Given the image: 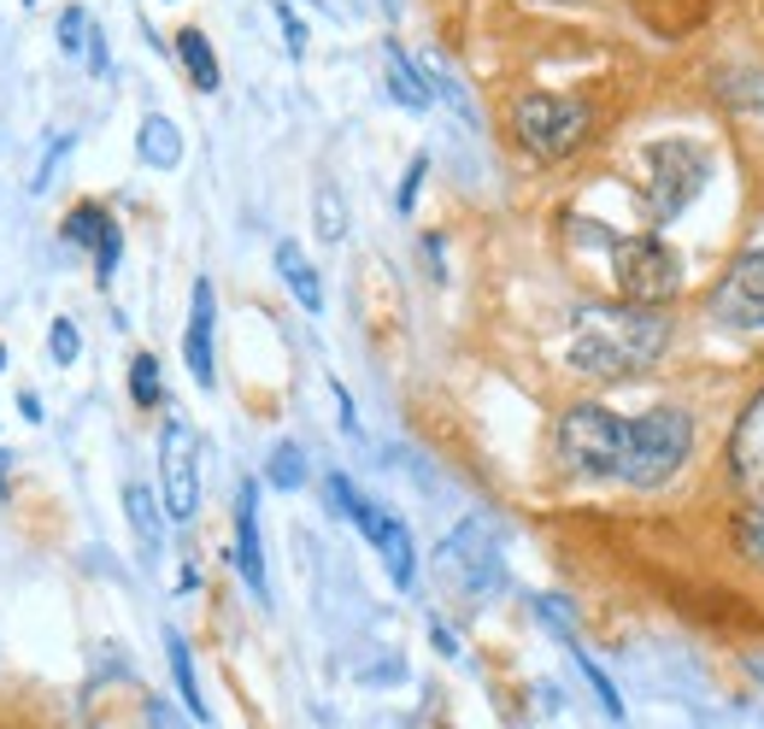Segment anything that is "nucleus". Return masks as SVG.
<instances>
[{
    "label": "nucleus",
    "instance_id": "26",
    "mask_svg": "<svg viewBox=\"0 0 764 729\" xmlns=\"http://www.w3.org/2000/svg\"><path fill=\"white\" fill-rule=\"evenodd\" d=\"M118 259H124V230H107L100 235V247H95V283L100 288H112V277H118Z\"/></svg>",
    "mask_w": 764,
    "mask_h": 729
},
{
    "label": "nucleus",
    "instance_id": "13",
    "mask_svg": "<svg viewBox=\"0 0 764 729\" xmlns=\"http://www.w3.org/2000/svg\"><path fill=\"white\" fill-rule=\"evenodd\" d=\"M235 565H242L253 600H270V583H265V541H259V483H242L235 488Z\"/></svg>",
    "mask_w": 764,
    "mask_h": 729
},
{
    "label": "nucleus",
    "instance_id": "24",
    "mask_svg": "<svg viewBox=\"0 0 764 729\" xmlns=\"http://www.w3.org/2000/svg\"><path fill=\"white\" fill-rule=\"evenodd\" d=\"M571 659H576V671L588 676V688H594V700L606 706V718H623V694H618V683H611V676H606V671H600V665H594V659L583 653V641L571 648Z\"/></svg>",
    "mask_w": 764,
    "mask_h": 729
},
{
    "label": "nucleus",
    "instance_id": "7",
    "mask_svg": "<svg viewBox=\"0 0 764 729\" xmlns=\"http://www.w3.org/2000/svg\"><path fill=\"white\" fill-rule=\"evenodd\" d=\"M435 571L458 583V595L483 600L488 588L500 583V548H495V530H488V518H465L453 523L447 541L435 548Z\"/></svg>",
    "mask_w": 764,
    "mask_h": 729
},
{
    "label": "nucleus",
    "instance_id": "25",
    "mask_svg": "<svg viewBox=\"0 0 764 729\" xmlns=\"http://www.w3.org/2000/svg\"><path fill=\"white\" fill-rule=\"evenodd\" d=\"M47 353H54V365H77L82 360V330L71 318H54L47 324Z\"/></svg>",
    "mask_w": 764,
    "mask_h": 729
},
{
    "label": "nucleus",
    "instance_id": "8",
    "mask_svg": "<svg viewBox=\"0 0 764 729\" xmlns=\"http://www.w3.org/2000/svg\"><path fill=\"white\" fill-rule=\"evenodd\" d=\"M159 506L171 523H189L200 512V442L182 418H165L159 430Z\"/></svg>",
    "mask_w": 764,
    "mask_h": 729
},
{
    "label": "nucleus",
    "instance_id": "2",
    "mask_svg": "<svg viewBox=\"0 0 764 729\" xmlns=\"http://www.w3.org/2000/svg\"><path fill=\"white\" fill-rule=\"evenodd\" d=\"M694 453V418L683 406H647L641 418L623 423V465L618 477L641 488V495H653V488H665L676 471L688 465Z\"/></svg>",
    "mask_w": 764,
    "mask_h": 729
},
{
    "label": "nucleus",
    "instance_id": "6",
    "mask_svg": "<svg viewBox=\"0 0 764 729\" xmlns=\"http://www.w3.org/2000/svg\"><path fill=\"white\" fill-rule=\"evenodd\" d=\"M641 172H647V218L653 224H671L694 207V195L706 189V154L683 135H665L641 154Z\"/></svg>",
    "mask_w": 764,
    "mask_h": 729
},
{
    "label": "nucleus",
    "instance_id": "11",
    "mask_svg": "<svg viewBox=\"0 0 764 729\" xmlns=\"http://www.w3.org/2000/svg\"><path fill=\"white\" fill-rule=\"evenodd\" d=\"M729 471H735L741 495L753 506H764V388L746 400L741 423L729 430Z\"/></svg>",
    "mask_w": 764,
    "mask_h": 729
},
{
    "label": "nucleus",
    "instance_id": "5",
    "mask_svg": "<svg viewBox=\"0 0 764 729\" xmlns=\"http://www.w3.org/2000/svg\"><path fill=\"white\" fill-rule=\"evenodd\" d=\"M611 277L630 307H665L683 288V259L658 235H611Z\"/></svg>",
    "mask_w": 764,
    "mask_h": 729
},
{
    "label": "nucleus",
    "instance_id": "33",
    "mask_svg": "<svg viewBox=\"0 0 764 729\" xmlns=\"http://www.w3.org/2000/svg\"><path fill=\"white\" fill-rule=\"evenodd\" d=\"M430 641H435V653H441V659H453V653H458V641H453V630H447L441 618H430Z\"/></svg>",
    "mask_w": 764,
    "mask_h": 729
},
{
    "label": "nucleus",
    "instance_id": "23",
    "mask_svg": "<svg viewBox=\"0 0 764 729\" xmlns=\"http://www.w3.org/2000/svg\"><path fill=\"white\" fill-rule=\"evenodd\" d=\"M130 400L147 406V412L165 400V377H159V360H153V353H135L130 360Z\"/></svg>",
    "mask_w": 764,
    "mask_h": 729
},
{
    "label": "nucleus",
    "instance_id": "30",
    "mask_svg": "<svg viewBox=\"0 0 764 729\" xmlns=\"http://www.w3.org/2000/svg\"><path fill=\"white\" fill-rule=\"evenodd\" d=\"M270 12H277V24H283V42H288V54H306V24H300V12L288 7V0H270Z\"/></svg>",
    "mask_w": 764,
    "mask_h": 729
},
{
    "label": "nucleus",
    "instance_id": "19",
    "mask_svg": "<svg viewBox=\"0 0 764 729\" xmlns=\"http://www.w3.org/2000/svg\"><path fill=\"white\" fill-rule=\"evenodd\" d=\"M177 59H182V71H189L195 89H207V95L218 89V54L200 30H177Z\"/></svg>",
    "mask_w": 764,
    "mask_h": 729
},
{
    "label": "nucleus",
    "instance_id": "14",
    "mask_svg": "<svg viewBox=\"0 0 764 729\" xmlns=\"http://www.w3.org/2000/svg\"><path fill=\"white\" fill-rule=\"evenodd\" d=\"M135 154H142L147 172H177L182 165V130L165 112H147L142 130H135Z\"/></svg>",
    "mask_w": 764,
    "mask_h": 729
},
{
    "label": "nucleus",
    "instance_id": "35",
    "mask_svg": "<svg viewBox=\"0 0 764 729\" xmlns=\"http://www.w3.org/2000/svg\"><path fill=\"white\" fill-rule=\"evenodd\" d=\"M383 7H388V12H400V7H406V0H383Z\"/></svg>",
    "mask_w": 764,
    "mask_h": 729
},
{
    "label": "nucleus",
    "instance_id": "20",
    "mask_svg": "<svg viewBox=\"0 0 764 729\" xmlns=\"http://www.w3.org/2000/svg\"><path fill=\"white\" fill-rule=\"evenodd\" d=\"M118 224V218L107 212V207H100V200H82V207H71V212H65V224H59V235H65V242H71V247H100V235H107Z\"/></svg>",
    "mask_w": 764,
    "mask_h": 729
},
{
    "label": "nucleus",
    "instance_id": "3",
    "mask_svg": "<svg viewBox=\"0 0 764 729\" xmlns=\"http://www.w3.org/2000/svg\"><path fill=\"white\" fill-rule=\"evenodd\" d=\"M623 423H630V418H618L600 400H576V406L558 412L553 442H558V460H565L571 477H583V483L618 477V465H623Z\"/></svg>",
    "mask_w": 764,
    "mask_h": 729
},
{
    "label": "nucleus",
    "instance_id": "29",
    "mask_svg": "<svg viewBox=\"0 0 764 729\" xmlns=\"http://www.w3.org/2000/svg\"><path fill=\"white\" fill-rule=\"evenodd\" d=\"M735 541H741V553L764 571V506H753V512H746V523L735 530Z\"/></svg>",
    "mask_w": 764,
    "mask_h": 729
},
{
    "label": "nucleus",
    "instance_id": "34",
    "mask_svg": "<svg viewBox=\"0 0 764 729\" xmlns=\"http://www.w3.org/2000/svg\"><path fill=\"white\" fill-rule=\"evenodd\" d=\"M19 412H24L30 423H42V400H36V395H30V388H24V395H19Z\"/></svg>",
    "mask_w": 764,
    "mask_h": 729
},
{
    "label": "nucleus",
    "instance_id": "17",
    "mask_svg": "<svg viewBox=\"0 0 764 729\" xmlns=\"http://www.w3.org/2000/svg\"><path fill=\"white\" fill-rule=\"evenodd\" d=\"M165 659H171V683H177V694H182V706H189L200 724H212V706H207V694H200V676H195V653H189V641H182L177 630L165 636Z\"/></svg>",
    "mask_w": 764,
    "mask_h": 729
},
{
    "label": "nucleus",
    "instance_id": "37",
    "mask_svg": "<svg viewBox=\"0 0 764 729\" xmlns=\"http://www.w3.org/2000/svg\"><path fill=\"white\" fill-rule=\"evenodd\" d=\"M24 7H36V0H24Z\"/></svg>",
    "mask_w": 764,
    "mask_h": 729
},
{
    "label": "nucleus",
    "instance_id": "22",
    "mask_svg": "<svg viewBox=\"0 0 764 729\" xmlns=\"http://www.w3.org/2000/svg\"><path fill=\"white\" fill-rule=\"evenodd\" d=\"M312 212H318V242H342V235H347V200H342L335 183H318Z\"/></svg>",
    "mask_w": 764,
    "mask_h": 729
},
{
    "label": "nucleus",
    "instance_id": "4",
    "mask_svg": "<svg viewBox=\"0 0 764 729\" xmlns=\"http://www.w3.org/2000/svg\"><path fill=\"white\" fill-rule=\"evenodd\" d=\"M588 124H594V112L583 100L547 95V89L523 95L512 107V135L523 142V154H535V159H571L588 142Z\"/></svg>",
    "mask_w": 764,
    "mask_h": 729
},
{
    "label": "nucleus",
    "instance_id": "10",
    "mask_svg": "<svg viewBox=\"0 0 764 729\" xmlns=\"http://www.w3.org/2000/svg\"><path fill=\"white\" fill-rule=\"evenodd\" d=\"M347 518L359 523V535L383 553V565H388V576H395V588H412V576H418V553H412V530H406V518H395L388 506L365 500V495L353 500V512H347Z\"/></svg>",
    "mask_w": 764,
    "mask_h": 729
},
{
    "label": "nucleus",
    "instance_id": "38",
    "mask_svg": "<svg viewBox=\"0 0 764 729\" xmlns=\"http://www.w3.org/2000/svg\"><path fill=\"white\" fill-rule=\"evenodd\" d=\"M318 7H324V0H318Z\"/></svg>",
    "mask_w": 764,
    "mask_h": 729
},
{
    "label": "nucleus",
    "instance_id": "27",
    "mask_svg": "<svg viewBox=\"0 0 764 729\" xmlns=\"http://www.w3.org/2000/svg\"><path fill=\"white\" fill-rule=\"evenodd\" d=\"M89 12H82V7H65L59 12V47H65V54H82V47H89Z\"/></svg>",
    "mask_w": 764,
    "mask_h": 729
},
{
    "label": "nucleus",
    "instance_id": "9",
    "mask_svg": "<svg viewBox=\"0 0 764 729\" xmlns=\"http://www.w3.org/2000/svg\"><path fill=\"white\" fill-rule=\"evenodd\" d=\"M711 318L723 330H764V247H746L711 288Z\"/></svg>",
    "mask_w": 764,
    "mask_h": 729
},
{
    "label": "nucleus",
    "instance_id": "31",
    "mask_svg": "<svg viewBox=\"0 0 764 729\" xmlns=\"http://www.w3.org/2000/svg\"><path fill=\"white\" fill-rule=\"evenodd\" d=\"M65 154H71V135H65V142H54V147H47V159H42V172H36V177H30V189H36V195H42V189H47V183H54V172H59V159H65Z\"/></svg>",
    "mask_w": 764,
    "mask_h": 729
},
{
    "label": "nucleus",
    "instance_id": "18",
    "mask_svg": "<svg viewBox=\"0 0 764 729\" xmlns=\"http://www.w3.org/2000/svg\"><path fill=\"white\" fill-rule=\"evenodd\" d=\"M124 512L135 523V535H142V548L159 553V535H165V506H159V495H153L147 483H124Z\"/></svg>",
    "mask_w": 764,
    "mask_h": 729
},
{
    "label": "nucleus",
    "instance_id": "1",
    "mask_svg": "<svg viewBox=\"0 0 764 729\" xmlns=\"http://www.w3.org/2000/svg\"><path fill=\"white\" fill-rule=\"evenodd\" d=\"M671 347V318L658 307H576L571 312V335H565V365L576 377H594V383H623V377H641L665 360Z\"/></svg>",
    "mask_w": 764,
    "mask_h": 729
},
{
    "label": "nucleus",
    "instance_id": "21",
    "mask_svg": "<svg viewBox=\"0 0 764 729\" xmlns=\"http://www.w3.org/2000/svg\"><path fill=\"white\" fill-rule=\"evenodd\" d=\"M265 483H270V488H283V495H295V488L306 483V453H300V442H277V448H270V460H265Z\"/></svg>",
    "mask_w": 764,
    "mask_h": 729
},
{
    "label": "nucleus",
    "instance_id": "16",
    "mask_svg": "<svg viewBox=\"0 0 764 729\" xmlns=\"http://www.w3.org/2000/svg\"><path fill=\"white\" fill-rule=\"evenodd\" d=\"M388 95H395L400 100V107L406 112H423V107H430V77H423V65H412V59H406V47L400 42H388Z\"/></svg>",
    "mask_w": 764,
    "mask_h": 729
},
{
    "label": "nucleus",
    "instance_id": "15",
    "mask_svg": "<svg viewBox=\"0 0 764 729\" xmlns=\"http://www.w3.org/2000/svg\"><path fill=\"white\" fill-rule=\"evenodd\" d=\"M277 277L300 300V312H312V318L324 312V283H318V265L300 253V242H277Z\"/></svg>",
    "mask_w": 764,
    "mask_h": 729
},
{
    "label": "nucleus",
    "instance_id": "12",
    "mask_svg": "<svg viewBox=\"0 0 764 729\" xmlns=\"http://www.w3.org/2000/svg\"><path fill=\"white\" fill-rule=\"evenodd\" d=\"M212 324H218V295L207 277H195L189 288V330H182V360H189V377L200 388L218 383V360H212Z\"/></svg>",
    "mask_w": 764,
    "mask_h": 729
},
{
    "label": "nucleus",
    "instance_id": "28",
    "mask_svg": "<svg viewBox=\"0 0 764 729\" xmlns=\"http://www.w3.org/2000/svg\"><path fill=\"white\" fill-rule=\"evenodd\" d=\"M423 172H430V154H418L412 165H406V177H400V195H395V212H400V218H412V207H418V189H423Z\"/></svg>",
    "mask_w": 764,
    "mask_h": 729
},
{
    "label": "nucleus",
    "instance_id": "32",
    "mask_svg": "<svg viewBox=\"0 0 764 729\" xmlns=\"http://www.w3.org/2000/svg\"><path fill=\"white\" fill-rule=\"evenodd\" d=\"M330 388H335V406H342V430H347V435H359V412H353V395H347L342 383H330Z\"/></svg>",
    "mask_w": 764,
    "mask_h": 729
},
{
    "label": "nucleus",
    "instance_id": "36",
    "mask_svg": "<svg viewBox=\"0 0 764 729\" xmlns=\"http://www.w3.org/2000/svg\"><path fill=\"white\" fill-rule=\"evenodd\" d=\"M0 371H7V347H0Z\"/></svg>",
    "mask_w": 764,
    "mask_h": 729
}]
</instances>
